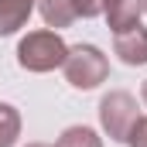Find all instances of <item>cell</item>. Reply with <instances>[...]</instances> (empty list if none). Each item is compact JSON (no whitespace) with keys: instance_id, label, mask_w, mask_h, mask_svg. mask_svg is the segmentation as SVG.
<instances>
[{"instance_id":"6da1fadb","label":"cell","mask_w":147,"mask_h":147,"mask_svg":"<svg viewBox=\"0 0 147 147\" xmlns=\"http://www.w3.org/2000/svg\"><path fill=\"white\" fill-rule=\"evenodd\" d=\"M65 55H69L65 38L51 28L28 31L17 45V65L24 72H55V69H62Z\"/></svg>"},{"instance_id":"9c48e42d","label":"cell","mask_w":147,"mask_h":147,"mask_svg":"<svg viewBox=\"0 0 147 147\" xmlns=\"http://www.w3.org/2000/svg\"><path fill=\"white\" fill-rule=\"evenodd\" d=\"M21 137V113L10 103H0V147H14Z\"/></svg>"},{"instance_id":"5bb4252c","label":"cell","mask_w":147,"mask_h":147,"mask_svg":"<svg viewBox=\"0 0 147 147\" xmlns=\"http://www.w3.org/2000/svg\"><path fill=\"white\" fill-rule=\"evenodd\" d=\"M144 14H147V0H144Z\"/></svg>"},{"instance_id":"277c9868","label":"cell","mask_w":147,"mask_h":147,"mask_svg":"<svg viewBox=\"0 0 147 147\" xmlns=\"http://www.w3.org/2000/svg\"><path fill=\"white\" fill-rule=\"evenodd\" d=\"M113 55L123 62V65H147V28H127L113 38Z\"/></svg>"},{"instance_id":"7c38bea8","label":"cell","mask_w":147,"mask_h":147,"mask_svg":"<svg viewBox=\"0 0 147 147\" xmlns=\"http://www.w3.org/2000/svg\"><path fill=\"white\" fill-rule=\"evenodd\" d=\"M140 99H144V106H147V79H144V86H140Z\"/></svg>"},{"instance_id":"3957f363","label":"cell","mask_w":147,"mask_h":147,"mask_svg":"<svg viewBox=\"0 0 147 147\" xmlns=\"http://www.w3.org/2000/svg\"><path fill=\"white\" fill-rule=\"evenodd\" d=\"M137 120H140V110H137V99L130 92L113 89V92H106L99 99V127H103V134L110 140L127 144V134H130V127Z\"/></svg>"},{"instance_id":"ba28073f","label":"cell","mask_w":147,"mask_h":147,"mask_svg":"<svg viewBox=\"0 0 147 147\" xmlns=\"http://www.w3.org/2000/svg\"><path fill=\"white\" fill-rule=\"evenodd\" d=\"M55 147H103V137H99L92 127L75 123V127H65V130H62V137L55 140Z\"/></svg>"},{"instance_id":"8fae6325","label":"cell","mask_w":147,"mask_h":147,"mask_svg":"<svg viewBox=\"0 0 147 147\" xmlns=\"http://www.w3.org/2000/svg\"><path fill=\"white\" fill-rule=\"evenodd\" d=\"M103 0H75V17H99Z\"/></svg>"},{"instance_id":"8992f818","label":"cell","mask_w":147,"mask_h":147,"mask_svg":"<svg viewBox=\"0 0 147 147\" xmlns=\"http://www.w3.org/2000/svg\"><path fill=\"white\" fill-rule=\"evenodd\" d=\"M34 7L38 0H0V38L17 34L28 24V17L34 14Z\"/></svg>"},{"instance_id":"52a82bcc","label":"cell","mask_w":147,"mask_h":147,"mask_svg":"<svg viewBox=\"0 0 147 147\" xmlns=\"http://www.w3.org/2000/svg\"><path fill=\"white\" fill-rule=\"evenodd\" d=\"M38 14H41L45 28H51V31L69 28L75 21V0H38Z\"/></svg>"},{"instance_id":"5b68a950","label":"cell","mask_w":147,"mask_h":147,"mask_svg":"<svg viewBox=\"0 0 147 147\" xmlns=\"http://www.w3.org/2000/svg\"><path fill=\"white\" fill-rule=\"evenodd\" d=\"M140 14H144V0H103V17H106L113 34H120L127 28H137Z\"/></svg>"},{"instance_id":"30bf717a","label":"cell","mask_w":147,"mask_h":147,"mask_svg":"<svg viewBox=\"0 0 147 147\" xmlns=\"http://www.w3.org/2000/svg\"><path fill=\"white\" fill-rule=\"evenodd\" d=\"M127 147H147V116H140V120L130 127V134H127Z\"/></svg>"},{"instance_id":"7a4b0ae2","label":"cell","mask_w":147,"mask_h":147,"mask_svg":"<svg viewBox=\"0 0 147 147\" xmlns=\"http://www.w3.org/2000/svg\"><path fill=\"white\" fill-rule=\"evenodd\" d=\"M62 72H65V82L72 89H96L110 79V58L96 48V45H72L65 62H62Z\"/></svg>"},{"instance_id":"4fadbf2b","label":"cell","mask_w":147,"mask_h":147,"mask_svg":"<svg viewBox=\"0 0 147 147\" xmlns=\"http://www.w3.org/2000/svg\"><path fill=\"white\" fill-rule=\"evenodd\" d=\"M28 147H55V144H41V140H31Z\"/></svg>"}]
</instances>
